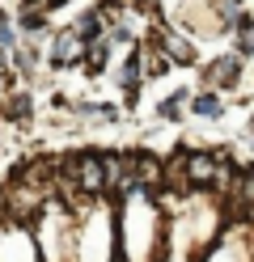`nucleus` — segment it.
<instances>
[{"instance_id":"obj_2","label":"nucleus","mask_w":254,"mask_h":262,"mask_svg":"<svg viewBox=\"0 0 254 262\" xmlns=\"http://www.w3.org/2000/svg\"><path fill=\"white\" fill-rule=\"evenodd\" d=\"M76 173H81V182L89 186V190L102 186V161H97V157H81V161H76Z\"/></svg>"},{"instance_id":"obj_3","label":"nucleus","mask_w":254,"mask_h":262,"mask_svg":"<svg viewBox=\"0 0 254 262\" xmlns=\"http://www.w3.org/2000/svg\"><path fill=\"white\" fill-rule=\"evenodd\" d=\"M186 173H191V182H212V178H216V169H212V161L208 157H191V161H186Z\"/></svg>"},{"instance_id":"obj_5","label":"nucleus","mask_w":254,"mask_h":262,"mask_svg":"<svg viewBox=\"0 0 254 262\" xmlns=\"http://www.w3.org/2000/svg\"><path fill=\"white\" fill-rule=\"evenodd\" d=\"M195 110L212 119V114H220V102H216V97H199V102H195Z\"/></svg>"},{"instance_id":"obj_4","label":"nucleus","mask_w":254,"mask_h":262,"mask_svg":"<svg viewBox=\"0 0 254 262\" xmlns=\"http://www.w3.org/2000/svg\"><path fill=\"white\" fill-rule=\"evenodd\" d=\"M237 76H242V63H237V59H216L212 80H220V85H233Z\"/></svg>"},{"instance_id":"obj_1","label":"nucleus","mask_w":254,"mask_h":262,"mask_svg":"<svg viewBox=\"0 0 254 262\" xmlns=\"http://www.w3.org/2000/svg\"><path fill=\"white\" fill-rule=\"evenodd\" d=\"M76 51H81V38H76V30H68V34H60V42L51 47V63H72L76 59Z\"/></svg>"},{"instance_id":"obj_6","label":"nucleus","mask_w":254,"mask_h":262,"mask_svg":"<svg viewBox=\"0 0 254 262\" xmlns=\"http://www.w3.org/2000/svg\"><path fill=\"white\" fill-rule=\"evenodd\" d=\"M13 34H9V17H5V13H0V42H9Z\"/></svg>"}]
</instances>
